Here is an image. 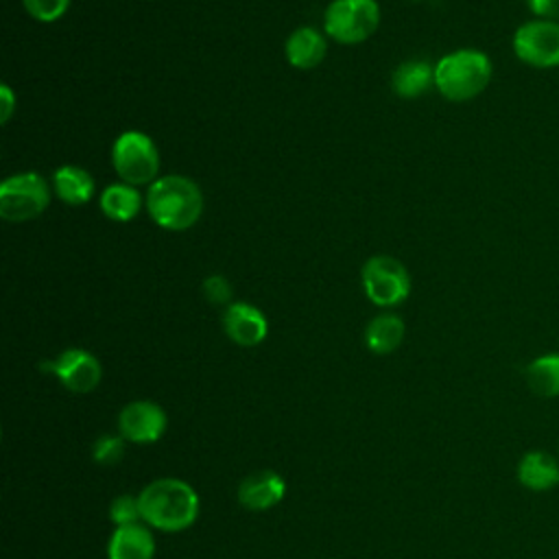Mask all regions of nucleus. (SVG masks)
Segmentation results:
<instances>
[{"label":"nucleus","mask_w":559,"mask_h":559,"mask_svg":"<svg viewBox=\"0 0 559 559\" xmlns=\"http://www.w3.org/2000/svg\"><path fill=\"white\" fill-rule=\"evenodd\" d=\"M493 68L485 52L463 48L448 52L435 66V85L443 98L465 103L476 98L491 81Z\"/></svg>","instance_id":"obj_3"},{"label":"nucleus","mask_w":559,"mask_h":559,"mask_svg":"<svg viewBox=\"0 0 559 559\" xmlns=\"http://www.w3.org/2000/svg\"><path fill=\"white\" fill-rule=\"evenodd\" d=\"M124 437L122 435H103L92 445V459L98 465H116L124 456Z\"/></svg>","instance_id":"obj_21"},{"label":"nucleus","mask_w":559,"mask_h":559,"mask_svg":"<svg viewBox=\"0 0 559 559\" xmlns=\"http://www.w3.org/2000/svg\"><path fill=\"white\" fill-rule=\"evenodd\" d=\"M0 105H2V109H0V122H9V118L13 116V109H15V96H13V92H11L9 85H2V87H0Z\"/></svg>","instance_id":"obj_26"},{"label":"nucleus","mask_w":559,"mask_h":559,"mask_svg":"<svg viewBox=\"0 0 559 559\" xmlns=\"http://www.w3.org/2000/svg\"><path fill=\"white\" fill-rule=\"evenodd\" d=\"M22 2L28 15H33L39 22H55L70 7V0H22Z\"/></svg>","instance_id":"obj_23"},{"label":"nucleus","mask_w":559,"mask_h":559,"mask_svg":"<svg viewBox=\"0 0 559 559\" xmlns=\"http://www.w3.org/2000/svg\"><path fill=\"white\" fill-rule=\"evenodd\" d=\"M225 334L240 347H255L269 334L266 317L251 304H229L223 312Z\"/></svg>","instance_id":"obj_11"},{"label":"nucleus","mask_w":559,"mask_h":559,"mask_svg":"<svg viewBox=\"0 0 559 559\" xmlns=\"http://www.w3.org/2000/svg\"><path fill=\"white\" fill-rule=\"evenodd\" d=\"M111 164L122 183L144 186L157 179L159 153L155 142L140 131H124L111 146Z\"/></svg>","instance_id":"obj_4"},{"label":"nucleus","mask_w":559,"mask_h":559,"mask_svg":"<svg viewBox=\"0 0 559 559\" xmlns=\"http://www.w3.org/2000/svg\"><path fill=\"white\" fill-rule=\"evenodd\" d=\"M44 369L55 373L61 384L72 393H90L98 386L103 378V367L98 358L81 347L63 349L55 360L44 362Z\"/></svg>","instance_id":"obj_9"},{"label":"nucleus","mask_w":559,"mask_h":559,"mask_svg":"<svg viewBox=\"0 0 559 559\" xmlns=\"http://www.w3.org/2000/svg\"><path fill=\"white\" fill-rule=\"evenodd\" d=\"M404 338V321L395 314H378L365 330V343L373 354H391Z\"/></svg>","instance_id":"obj_20"},{"label":"nucleus","mask_w":559,"mask_h":559,"mask_svg":"<svg viewBox=\"0 0 559 559\" xmlns=\"http://www.w3.org/2000/svg\"><path fill=\"white\" fill-rule=\"evenodd\" d=\"M52 188L55 194L68 203V205H83L92 199L94 194V179L87 170L79 168V166H61L55 170L52 177Z\"/></svg>","instance_id":"obj_16"},{"label":"nucleus","mask_w":559,"mask_h":559,"mask_svg":"<svg viewBox=\"0 0 559 559\" xmlns=\"http://www.w3.org/2000/svg\"><path fill=\"white\" fill-rule=\"evenodd\" d=\"M518 480L524 489L542 493L559 485V456L548 450H528L518 461Z\"/></svg>","instance_id":"obj_13"},{"label":"nucleus","mask_w":559,"mask_h":559,"mask_svg":"<svg viewBox=\"0 0 559 559\" xmlns=\"http://www.w3.org/2000/svg\"><path fill=\"white\" fill-rule=\"evenodd\" d=\"M201 290H203V297L210 304H216V306H223V304H227L231 299V286H229V282L223 275L205 277L203 284H201Z\"/></svg>","instance_id":"obj_24"},{"label":"nucleus","mask_w":559,"mask_h":559,"mask_svg":"<svg viewBox=\"0 0 559 559\" xmlns=\"http://www.w3.org/2000/svg\"><path fill=\"white\" fill-rule=\"evenodd\" d=\"M138 500L142 522L164 533L186 531L199 515V496L181 478H157L140 491Z\"/></svg>","instance_id":"obj_1"},{"label":"nucleus","mask_w":559,"mask_h":559,"mask_svg":"<svg viewBox=\"0 0 559 559\" xmlns=\"http://www.w3.org/2000/svg\"><path fill=\"white\" fill-rule=\"evenodd\" d=\"M146 210L155 225L170 231L192 227L203 212L199 186L183 175L157 177L146 192Z\"/></svg>","instance_id":"obj_2"},{"label":"nucleus","mask_w":559,"mask_h":559,"mask_svg":"<svg viewBox=\"0 0 559 559\" xmlns=\"http://www.w3.org/2000/svg\"><path fill=\"white\" fill-rule=\"evenodd\" d=\"M528 389L539 397H559V352L533 358L524 369Z\"/></svg>","instance_id":"obj_19"},{"label":"nucleus","mask_w":559,"mask_h":559,"mask_svg":"<svg viewBox=\"0 0 559 559\" xmlns=\"http://www.w3.org/2000/svg\"><path fill=\"white\" fill-rule=\"evenodd\" d=\"M166 426L164 408L151 400L129 402L118 415L120 435L133 443H155L166 432Z\"/></svg>","instance_id":"obj_10"},{"label":"nucleus","mask_w":559,"mask_h":559,"mask_svg":"<svg viewBox=\"0 0 559 559\" xmlns=\"http://www.w3.org/2000/svg\"><path fill=\"white\" fill-rule=\"evenodd\" d=\"M360 280L367 299L382 308L402 304L411 293V277L406 266L391 255L369 258L362 266Z\"/></svg>","instance_id":"obj_7"},{"label":"nucleus","mask_w":559,"mask_h":559,"mask_svg":"<svg viewBox=\"0 0 559 559\" xmlns=\"http://www.w3.org/2000/svg\"><path fill=\"white\" fill-rule=\"evenodd\" d=\"M98 205L107 218H111L116 223H127V221H133L135 214L140 212L142 197L135 186L111 183L103 190Z\"/></svg>","instance_id":"obj_17"},{"label":"nucleus","mask_w":559,"mask_h":559,"mask_svg":"<svg viewBox=\"0 0 559 559\" xmlns=\"http://www.w3.org/2000/svg\"><path fill=\"white\" fill-rule=\"evenodd\" d=\"M515 57L539 70L559 66V22L555 20H528L518 26L513 35Z\"/></svg>","instance_id":"obj_8"},{"label":"nucleus","mask_w":559,"mask_h":559,"mask_svg":"<svg viewBox=\"0 0 559 559\" xmlns=\"http://www.w3.org/2000/svg\"><path fill=\"white\" fill-rule=\"evenodd\" d=\"M526 7L539 20L559 22V0H526Z\"/></svg>","instance_id":"obj_25"},{"label":"nucleus","mask_w":559,"mask_h":559,"mask_svg":"<svg viewBox=\"0 0 559 559\" xmlns=\"http://www.w3.org/2000/svg\"><path fill=\"white\" fill-rule=\"evenodd\" d=\"M284 50H286V59L293 68L310 70L323 61V57L328 52V44L319 31H314L310 26H301L288 35Z\"/></svg>","instance_id":"obj_15"},{"label":"nucleus","mask_w":559,"mask_h":559,"mask_svg":"<svg viewBox=\"0 0 559 559\" xmlns=\"http://www.w3.org/2000/svg\"><path fill=\"white\" fill-rule=\"evenodd\" d=\"M325 33L338 44H360L371 37L380 24L376 0H334L325 9Z\"/></svg>","instance_id":"obj_5"},{"label":"nucleus","mask_w":559,"mask_h":559,"mask_svg":"<svg viewBox=\"0 0 559 559\" xmlns=\"http://www.w3.org/2000/svg\"><path fill=\"white\" fill-rule=\"evenodd\" d=\"M435 83V68L428 61L411 59L395 68L391 76L393 92L400 98H417Z\"/></svg>","instance_id":"obj_18"},{"label":"nucleus","mask_w":559,"mask_h":559,"mask_svg":"<svg viewBox=\"0 0 559 559\" xmlns=\"http://www.w3.org/2000/svg\"><path fill=\"white\" fill-rule=\"evenodd\" d=\"M286 493L284 478L273 469H260L245 476L238 485V502L249 511H269Z\"/></svg>","instance_id":"obj_12"},{"label":"nucleus","mask_w":559,"mask_h":559,"mask_svg":"<svg viewBox=\"0 0 559 559\" xmlns=\"http://www.w3.org/2000/svg\"><path fill=\"white\" fill-rule=\"evenodd\" d=\"M50 203V188L37 173H20L0 186V216L9 223L37 218Z\"/></svg>","instance_id":"obj_6"},{"label":"nucleus","mask_w":559,"mask_h":559,"mask_svg":"<svg viewBox=\"0 0 559 559\" xmlns=\"http://www.w3.org/2000/svg\"><path fill=\"white\" fill-rule=\"evenodd\" d=\"M155 539L146 524L116 526L107 544V559H153Z\"/></svg>","instance_id":"obj_14"},{"label":"nucleus","mask_w":559,"mask_h":559,"mask_svg":"<svg viewBox=\"0 0 559 559\" xmlns=\"http://www.w3.org/2000/svg\"><path fill=\"white\" fill-rule=\"evenodd\" d=\"M109 518L116 526L140 522L142 513H140L138 496H118V498H114V502L109 504Z\"/></svg>","instance_id":"obj_22"}]
</instances>
